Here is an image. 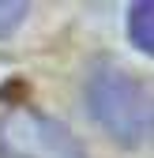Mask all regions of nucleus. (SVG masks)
<instances>
[{
	"mask_svg": "<svg viewBox=\"0 0 154 158\" xmlns=\"http://www.w3.org/2000/svg\"><path fill=\"white\" fill-rule=\"evenodd\" d=\"M128 38L147 56H154V0H139L128 11Z\"/></svg>",
	"mask_w": 154,
	"mask_h": 158,
	"instance_id": "obj_3",
	"label": "nucleus"
},
{
	"mask_svg": "<svg viewBox=\"0 0 154 158\" xmlns=\"http://www.w3.org/2000/svg\"><path fill=\"white\" fill-rule=\"evenodd\" d=\"M87 109L117 143L136 147L154 135V87L120 64H98L87 79Z\"/></svg>",
	"mask_w": 154,
	"mask_h": 158,
	"instance_id": "obj_1",
	"label": "nucleus"
},
{
	"mask_svg": "<svg viewBox=\"0 0 154 158\" xmlns=\"http://www.w3.org/2000/svg\"><path fill=\"white\" fill-rule=\"evenodd\" d=\"M0 158H87V154L60 121L30 106H15L0 117Z\"/></svg>",
	"mask_w": 154,
	"mask_h": 158,
	"instance_id": "obj_2",
	"label": "nucleus"
},
{
	"mask_svg": "<svg viewBox=\"0 0 154 158\" xmlns=\"http://www.w3.org/2000/svg\"><path fill=\"white\" fill-rule=\"evenodd\" d=\"M23 15H26V4H4V0H0V38H8L23 23Z\"/></svg>",
	"mask_w": 154,
	"mask_h": 158,
	"instance_id": "obj_4",
	"label": "nucleus"
}]
</instances>
